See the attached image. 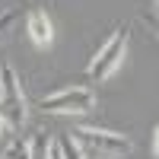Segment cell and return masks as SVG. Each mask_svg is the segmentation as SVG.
<instances>
[{
	"label": "cell",
	"instance_id": "cell-1",
	"mask_svg": "<svg viewBox=\"0 0 159 159\" xmlns=\"http://www.w3.org/2000/svg\"><path fill=\"white\" fill-rule=\"evenodd\" d=\"M70 140L80 147L86 159H124L130 153V137L118 130H102V127H76Z\"/></svg>",
	"mask_w": 159,
	"mask_h": 159
},
{
	"label": "cell",
	"instance_id": "cell-2",
	"mask_svg": "<svg viewBox=\"0 0 159 159\" xmlns=\"http://www.w3.org/2000/svg\"><path fill=\"white\" fill-rule=\"evenodd\" d=\"M25 118V96L19 86V76L10 64H0V124L7 130H22Z\"/></svg>",
	"mask_w": 159,
	"mask_h": 159
},
{
	"label": "cell",
	"instance_id": "cell-3",
	"mask_svg": "<svg viewBox=\"0 0 159 159\" xmlns=\"http://www.w3.org/2000/svg\"><path fill=\"white\" fill-rule=\"evenodd\" d=\"M127 45H130V29L127 25H118V29L111 32V38L96 51V57H92L89 67H86L92 83H105L108 76H115V70L121 67V61L127 54Z\"/></svg>",
	"mask_w": 159,
	"mask_h": 159
},
{
	"label": "cell",
	"instance_id": "cell-4",
	"mask_svg": "<svg viewBox=\"0 0 159 159\" xmlns=\"http://www.w3.org/2000/svg\"><path fill=\"white\" fill-rule=\"evenodd\" d=\"M96 108V92L89 86H64L42 99L45 115H86Z\"/></svg>",
	"mask_w": 159,
	"mask_h": 159
},
{
	"label": "cell",
	"instance_id": "cell-5",
	"mask_svg": "<svg viewBox=\"0 0 159 159\" xmlns=\"http://www.w3.org/2000/svg\"><path fill=\"white\" fill-rule=\"evenodd\" d=\"M25 29H29L32 42H35L38 48H48L51 42H54V29H51V19H48V13H45L42 7H32V10H29Z\"/></svg>",
	"mask_w": 159,
	"mask_h": 159
},
{
	"label": "cell",
	"instance_id": "cell-6",
	"mask_svg": "<svg viewBox=\"0 0 159 159\" xmlns=\"http://www.w3.org/2000/svg\"><path fill=\"white\" fill-rule=\"evenodd\" d=\"M51 147H54V140H51L45 130H38L29 140V159H51Z\"/></svg>",
	"mask_w": 159,
	"mask_h": 159
},
{
	"label": "cell",
	"instance_id": "cell-7",
	"mask_svg": "<svg viewBox=\"0 0 159 159\" xmlns=\"http://www.w3.org/2000/svg\"><path fill=\"white\" fill-rule=\"evenodd\" d=\"M57 153H61V159H86L83 153H80V147L70 140V134H64V137L57 140Z\"/></svg>",
	"mask_w": 159,
	"mask_h": 159
},
{
	"label": "cell",
	"instance_id": "cell-8",
	"mask_svg": "<svg viewBox=\"0 0 159 159\" xmlns=\"http://www.w3.org/2000/svg\"><path fill=\"white\" fill-rule=\"evenodd\" d=\"M7 159H29V143H25V140H16V143H10V150H7Z\"/></svg>",
	"mask_w": 159,
	"mask_h": 159
},
{
	"label": "cell",
	"instance_id": "cell-9",
	"mask_svg": "<svg viewBox=\"0 0 159 159\" xmlns=\"http://www.w3.org/2000/svg\"><path fill=\"white\" fill-rule=\"evenodd\" d=\"M13 19H16L13 13H0V38H3V32H7L10 25H13Z\"/></svg>",
	"mask_w": 159,
	"mask_h": 159
},
{
	"label": "cell",
	"instance_id": "cell-10",
	"mask_svg": "<svg viewBox=\"0 0 159 159\" xmlns=\"http://www.w3.org/2000/svg\"><path fill=\"white\" fill-rule=\"evenodd\" d=\"M51 159H61V153H57V143L51 147Z\"/></svg>",
	"mask_w": 159,
	"mask_h": 159
},
{
	"label": "cell",
	"instance_id": "cell-11",
	"mask_svg": "<svg viewBox=\"0 0 159 159\" xmlns=\"http://www.w3.org/2000/svg\"><path fill=\"white\" fill-rule=\"evenodd\" d=\"M0 130H3V124H0Z\"/></svg>",
	"mask_w": 159,
	"mask_h": 159
}]
</instances>
